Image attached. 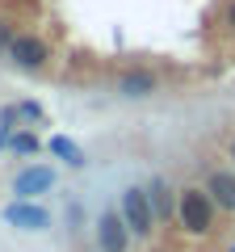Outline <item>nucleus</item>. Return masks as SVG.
I'll list each match as a JSON object with an SVG mask.
<instances>
[{"label": "nucleus", "instance_id": "4", "mask_svg": "<svg viewBox=\"0 0 235 252\" xmlns=\"http://www.w3.org/2000/svg\"><path fill=\"white\" fill-rule=\"evenodd\" d=\"M92 235H97V252H126L130 240H135L118 210H101V219L92 223Z\"/></svg>", "mask_w": 235, "mask_h": 252}, {"label": "nucleus", "instance_id": "9", "mask_svg": "<svg viewBox=\"0 0 235 252\" xmlns=\"http://www.w3.org/2000/svg\"><path fill=\"white\" fill-rule=\"evenodd\" d=\"M206 193L214 198L218 210L235 215V168H214V172L206 177Z\"/></svg>", "mask_w": 235, "mask_h": 252}, {"label": "nucleus", "instance_id": "5", "mask_svg": "<svg viewBox=\"0 0 235 252\" xmlns=\"http://www.w3.org/2000/svg\"><path fill=\"white\" fill-rule=\"evenodd\" d=\"M55 181H59V172H55L51 164H26V168L13 177V193L26 198V202H38L42 193L55 189Z\"/></svg>", "mask_w": 235, "mask_h": 252}, {"label": "nucleus", "instance_id": "7", "mask_svg": "<svg viewBox=\"0 0 235 252\" xmlns=\"http://www.w3.org/2000/svg\"><path fill=\"white\" fill-rule=\"evenodd\" d=\"M118 93L126 101H147V97L160 93V76L151 67H126V72L118 76Z\"/></svg>", "mask_w": 235, "mask_h": 252}, {"label": "nucleus", "instance_id": "14", "mask_svg": "<svg viewBox=\"0 0 235 252\" xmlns=\"http://www.w3.org/2000/svg\"><path fill=\"white\" fill-rule=\"evenodd\" d=\"M223 17H227V30H235V0H227V13H223Z\"/></svg>", "mask_w": 235, "mask_h": 252}, {"label": "nucleus", "instance_id": "6", "mask_svg": "<svg viewBox=\"0 0 235 252\" xmlns=\"http://www.w3.org/2000/svg\"><path fill=\"white\" fill-rule=\"evenodd\" d=\"M4 223H13L17 231H51V210L38 206V202L13 198L9 206H4Z\"/></svg>", "mask_w": 235, "mask_h": 252}, {"label": "nucleus", "instance_id": "1", "mask_svg": "<svg viewBox=\"0 0 235 252\" xmlns=\"http://www.w3.org/2000/svg\"><path fill=\"white\" fill-rule=\"evenodd\" d=\"M214 198L206 193V185H185L176 193V223L185 235H210L214 231Z\"/></svg>", "mask_w": 235, "mask_h": 252}, {"label": "nucleus", "instance_id": "15", "mask_svg": "<svg viewBox=\"0 0 235 252\" xmlns=\"http://www.w3.org/2000/svg\"><path fill=\"white\" fill-rule=\"evenodd\" d=\"M227 156H231V160H235V139H231V143H227Z\"/></svg>", "mask_w": 235, "mask_h": 252}, {"label": "nucleus", "instance_id": "2", "mask_svg": "<svg viewBox=\"0 0 235 252\" xmlns=\"http://www.w3.org/2000/svg\"><path fill=\"white\" fill-rule=\"evenodd\" d=\"M118 215L126 219V227H130L135 240H151V231L160 227V223H155V210H151L147 189H135V185L122 189V198H118Z\"/></svg>", "mask_w": 235, "mask_h": 252}, {"label": "nucleus", "instance_id": "3", "mask_svg": "<svg viewBox=\"0 0 235 252\" xmlns=\"http://www.w3.org/2000/svg\"><path fill=\"white\" fill-rule=\"evenodd\" d=\"M9 63L17 72H42L46 63H51V46L42 42L38 34H17L9 46Z\"/></svg>", "mask_w": 235, "mask_h": 252}, {"label": "nucleus", "instance_id": "8", "mask_svg": "<svg viewBox=\"0 0 235 252\" xmlns=\"http://www.w3.org/2000/svg\"><path fill=\"white\" fill-rule=\"evenodd\" d=\"M143 189H147V198H151L155 223H172V219H176V193H181V189H172L164 177H151Z\"/></svg>", "mask_w": 235, "mask_h": 252}, {"label": "nucleus", "instance_id": "10", "mask_svg": "<svg viewBox=\"0 0 235 252\" xmlns=\"http://www.w3.org/2000/svg\"><path fill=\"white\" fill-rule=\"evenodd\" d=\"M46 147H51V156H59L67 168H84V164H88V160H84V152H80L67 135H51V143H46Z\"/></svg>", "mask_w": 235, "mask_h": 252}, {"label": "nucleus", "instance_id": "11", "mask_svg": "<svg viewBox=\"0 0 235 252\" xmlns=\"http://www.w3.org/2000/svg\"><path fill=\"white\" fill-rule=\"evenodd\" d=\"M9 152H13V156H38V152H42V139H38L29 126H21L17 135L9 139Z\"/></svg>", "mask_w": 235, "mask_h": 252}, {"label": "nucleus", "instance_id": "13", "mask_svg": "<svg viewBox=\"0 0 235 252\" xmlns=\"http://www.w3.org/2000/svg\"><path fill=\"white\" fill-rule=\"evenodd\" d=\"M13 38H17V26H13L9 17H0V55H9V46H13Z\"/></svg>", "mask_w": 235, "mask_h": 252}, {"label": "nucleus", "instance_id": "16", "mask_svg": "<svg viewBox=\"0 0 235 252\" xmlns=\"http://www.w3.org/2000/svg\"><path fill=\"white\" fill-rule=\"evenodd\" d=\"M231 252H235V248H231Z\"/></svg>", "mask_w": 235, "mask_h": 252}, {"label": "nucleus", "instance_id": "12", "mask_svg": "<svg viewBox=\"0 0 235 252\" xmlns=\"http://www.w3.org/2000/svg\"><path fill=\"white\" fill-rule=\"evenodd\" d=\"M13 105H17L21 126H34V122H42V118H46V109L38 105V101H13Z\"/></svg>", "mask_w": 235, "mask_h": 252}]
</instances>
